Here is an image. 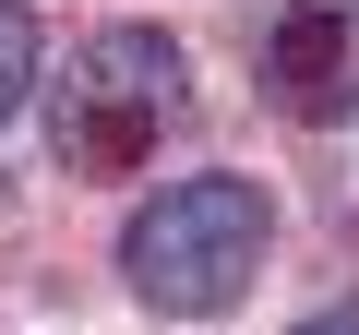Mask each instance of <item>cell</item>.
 <instances>
[{"label": "cell", "mask_w": 359, "mask_h": 335, "mask_svg": "<svg viewBox=\"0 0 359 335\" xmlns=\"http://www.w3.org/2000/svg\"><path fill=\"white\" fill-rule=\"evenodd\" d=\"M264 240H276L264 180L204 168V180H168V192L120 228V275H132L156 311H180V323H216V311H240V299H252Z\"/></svg>", "instance_id": "obj_1"}, {"label": "cell", "mask_w": 359, "mask_h": 335, "mask_svg": "<svg viewBox=\"0 0 359 335\" xmlns=\"http://www.w3.org/2000/svg\"><path fill=\"white\" fill-rule=\"evenodd\" d=\"M180 108H192V60H180V36L108 25V36H84L72 72L48 84V156L72 168V180H132V168L180 132Z\"/></svg>", "instance_id": "obj_2"}, {"label": "cell", "mask_w": 359, "mask_h": 335, "mask_svg": "<svg viewBox=\"0 0 359 335\" xmlns=\"http://www.w3.org/2000/svg\"><path fill=\"white\" fill-rule=\"evenodd\" d=\"M264 96L311 132L359 108V0H287L264 25Z\"/></svg>", "instance_id": "obj_3"}, {"label": "cell", "mask_w": 359, "mask_h": 335, "mask_svg": "<svg viewBox=\"0 0 359 335\" xmlns=\"http://www.w3.org/2000/svg\"><path fill=\"white\" fill-rule=\"evenodd\" d=\"M36 60H48V36H36V13H25V0H0V120L25 108V84H36Z\"/></svg>", "instance_id": "obj_4"}, {"label": "cell", "mask_w": 359, "mask_h": 335, "mask_svg": "<svg viewBox=\"0 0 359 335\" xmlns=\"http://www.w3.org/2000/svg\"><path fill=\"white\" fill-rule=\"evenodd\" d=\"M299 335H359V299H323V311H311Z\"/></svg>", "instance_id": "obj_5"}]
</instances>
